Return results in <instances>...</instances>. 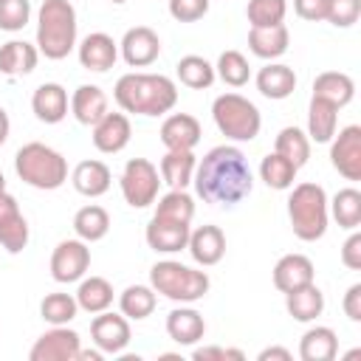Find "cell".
Instances as JSON below:
<instances>
[{
  "label": "cell",
  "instance_id": "cell-1",
  "mask_svg": "<svg viewBox=\"0 0 361 361\" xmlns=\"http://www.w3.org/2000/svg\"><path fill=\"white\" fill-rule=\"evenodd\" d=\"M192 183H195L197 197H203V203L234 206L251 195L254 175H251V166L243 149L231 144H220V147H212L200 158V164L195 166Z\"/></svg>",
  "mask_w": 361,
  "mask_h": 361
},
{
  "label": "cell",
  "instance_id": "cell-2",
  "mask_svg": "<svg viewBox=\"0 0 361 361\" xmlns=\"http://www.w3.org/2000/svg\"><path fill=\"white\" fill-rule=\"evenodd\" d=\"M113 99L124 113L164 116L178 102V87L164 73H124L113 87Z\"/></svg>",
  "mask_w": 361,
  "mask_h": 361
},
{
  "label": "cell",
  "instance_id": "cell-3",
  "mask_svg": "<svg viewBox=\"0 0 361 361\" xmlns=\"http://www.w3.org/2000/svg\"><path fill=\"white\" fill-rule=\"evenodd\" d=\"M76 28L71 0H42L37 11V51L45 59H65L76 48Z\"/></svg>",
  "mask_w": 361,
  "mask_h": 361
},
{
  "label": "cell",
  "instance_id": "cell-4",
  "mask_svg": "<svg viewBox=\"0 0 361 361\" xmlns=\"http://www.w3.org/2000/svg\"><path fill=\"white\" fill-rule=\"evenodd\" d=\"M14 169L17 178L34 189L54 192L68 180V161L62 152L42 141H28L17 149L14 155Z\"/></svg>",
  "mask_w": 361,
  "mask_h": 361
},
{
  "label": "cell",
  "instance_id": "cell-5",
  "mask_svg": "<svg viewBox=\"0 0 361 361\" xmlns=\"http://www.w3.org/2000/svg\"><path fill=\"white\" fill-rule=\"evenodd\" d=\"M290 197H288V217H290V228L299 240L313 243L322 240L327 231V220H330V209H327V192L319 183H296L290 186Z\"/></svg>",
  "mask_w": 361,
  "mask_h": 361
},
{
  "label": "cell",
  "instance_id": "cell-6",
  "mask_svg": "<svg viewBox=\"0 0 361 361\" xmlns=\"http://www.w3.org/2000/svg\"><path fill=\"white\" fill-rule=\"evenodd\" d=\"M149 285H152L155 293H161L172 302L192 305V302H197L209 293L212 279H209L206 271L189 268V265L175 262V259H161L149 268Z\"/></svg>",
  "mask_w": 361,
  "mask_h": 361
},
{
  "label": "cell",
  "instance_id": "cell-7",
  "mask_svg": "<svg viewBox=\"0 0 361 361\" xmlns=\"http://www.w3.org/2000/svg\"><path fill=\"white\" fill-rule=\"evenodd\" d=\"M212 118L217 130L231 141H254L262 127V116L254 102L240 93H223L212 102Z\"/></svg>",
  "mask_w": 361,
  "mask_h": 361
},
{
  "label": "cell",
  "instance_id": "cell-8",
  "mask_svg": "<svg viewBox=\"0 0 361 361\" xmlns=\"http://www.w3.org/2000/svg\"><path fill=\"white\" fill-rule=\"evenodd\" d=\"M121 195L127 206L133 209H147L158 200V186H161V172L152 161L147 158H130L121 172Z\"/></svg>",
  "mask_w": 361,
  "mask_h": 361
},
{
  "label": "cell",
  "instance_id": "cell-9",
  "mask_svg": "<svg viewBox=\"0 0 361 361\" xmlns=\"http://www.w3.org/2000/svg\"><path fill=\"white\" fill-rule=\"evenodd\" d=\"M90 268V248L85 240L73 237V240H62L56 243L54 254H51V276L62 285L79 282Z\"/></svg>",
  "mask_w": 361,
  "mask_h": 361
},
{
  "label": "cell",
  "instance_id": "cell-10",
  "mask_svg": "<svg viewBox=\"0 0 361 361\" xmlns=\"http://www.w3.org/2000/svg\"><path fill=\"white\" fill-rule=\"evenodd\" d=\"M79 333L71 330L68 324H51V330H45L34 347L28 350L31 361H76L79 358Z\"/></svg>",
  "mask_w": 361,
  "mask_h": 361
},
{
  "label": "cell",
  "instance_id": "cell-11",
  "mask_svg": "<svg viewBox=\"0 0 361 361\" xmlns=\"http://www.w3.org/2000/svg\"><path fill=\"white\" fill-rule=\"evenodd\" d=\"M330 141V164L338 169V175L347 180H361V127L347 124Z\"/></svg>",
  "mask_w": 361,
  "mask_h": 361
},
{
  "label": "cell",
  "instance_id": "cell-12",
  "mask_svg": "<svg viewBox=\"0 0 361 361\" xmlns=\"http://www.w3.org/2000/svg\"><path fill=\"white\" fill-rule=\"evenodd\" d=\"M90 338L104 355H118L130 344V319L124 313L102 310L90 322Z\"/></svg>",
  "mask_w": 361,
  "mask_h": 361
},
{
  "label": "cell",
  "instance_id": "cell-13",
  "mask_svg": "<svg viewBox=\"0 0 361 361\" xmlns=\"http://www.w3.org/2000/svg\"><path fill=\"white\" fill-rule=\"evenodd\" d=\"M118 51H121V56L130 68H147L161 54V37L149 25H135V28L124 31V37L118 42Z\"/></svg>",
  "mask_w": 361,
  "mask_h": 361
},
{
  "label": "cell",
  "instance_id": "cell-14",
  "mask_svg": "<svg viewBox=\"0 0 361 361\" xmlns=\"http://www.w3.org/2000/svg\"><path fill=\"white\" fill-rule=\"evenodd\" d=\"M0 245L8 254H20L28 245V220L8 192H0Z\"/></svg>",
  "mask_w": 361,
  "mask_h": 361
},
{
  "label": "cell",
  "instance_id": "cell-15",
  "mask_svg": "<svg viewBox=\"0 0 361 361\" xmlns=\"http://www.w3.org/2000/svg\"><path fill=\"white\" fill-rule=\"evenodd\" d=\"M79 65L85 71H93V73H104L116 65L118 59V42L104 34V31H93L87 34L82 42H79Z\"/></svg>",
  "mask_w": 361,
  "mask_h": 361
},
{
  "label": "cell",
  "instance_id": "cell-16",
  "mask_svg": "<svg viewBox=\"0 0 361 361\" xmlns=\"http://www.w3.org/2000/svg\"><path fill=\"white\" fill-rule=\"evenodd\" d=\"M130 135H133V127H130V118L124 113H104L96 124H93V147L104 155H116L121 152L127 144H130Z\"/></svg>",
  "mask_w": 361,
  "mask_h": 361
},
{
  "label": "cell",
  "instance_id": "cell-17",
  "mask_svg": "<svg viewBox=\"0 0 361 361\" xmlns=\"http://www.w3.org/2000/svg\"><path fill=\"white\" fill-rule=\"evenodd\" d=\"M189 231H192V223H172V220H161V217H152L147 223V245L158 254H175V251H183L186 243H189Z\"/></svg>",
  "mask_w": 361,
  "mask_h": 361
},
{
  "label": "cell",
  "instance_id": "cell-18",
  "mask_svg": "<svg viewBox=\"0 0 361 361\" xmlns=\"http://www.w3.org/2000/svg\"><path fill=\"white\" fill-rule=\"evenodd\" d=\"M68 107H71V99L59 82H45L31 96V110L42 124H59L68 116Z\"/></svg>",
  "mask_w": 361,
  "mask_h": 361
},
{
  "label": "cell",
  "instance_id": "cell-19",
  "mask_svg": "<svg viewBox=\"0 0 361 361\" xmlns=\"http://www.w3.org/2000/svg\"><path fill=\"white\" fill-rule=\"evenodd\" d=\"M200 135V121L189 113H172L161 124V144L166 149H195Z\"/></svg>",
  "mask_w": 361,
  "mask_h": 361
},
{
  "label": "cell",
  "instance_id": "cell-20",
  "mask_svg": "<svg viewBox=\"0 0 361 361\" xmlns=\"http://www.w3.org/2000/svg\"><path fill=\"white\" fill-rule=\"evenodd\" d=\"M186 248L197 265H203V268L217 265L226 254V234L220 226H200V228L189 231Z\"/></svg>",
  "mask_w": 361,
  "mask_h": 361
},
{
  "label": "cell",
  "instance_id": "cell-21",
  "mask_svg": "<svg viewBox=\"0 0 361 361\" xmlns=\"http://www.w3.org/2000/svg\"><path fill=\"white\" fill-rule=\"evenodd\" d=\"M71 183L79 195L85 197H102L110 183H113V175H110V166L104 161H96V158H87V161H79L71 172Z\"/></svg>",
  "mask_w": 361,
  "mask_h": 361
},
{
  "label": "cell",
  "instance_id": "cell-22",
  "mask_svg": "<svg viewBox=\"0 0 361 361\" xmlns=\"http://www.w3.org/2000/svg\"><path fill=\"white\" fill-rule=\"evenodd\" d=\"M313 282V262L305 254H285L274 265V288L279 293L296 290L302 285Z\"/></svg>",
  "mask_w": 361,
  "mask_h": 361
},
{
  "label": "cell",
  "instance_id": "cell-23",
  "mask_svg": "<svg viewBox=\"0 0 361 361\" xmlns=\"http://www.w3.org/2000/svg\"><path fill=\"white\" fill-rule=\"evenodd\" d=\"M166 336L175 341V344H183V347H192L197 344L203 336H206V319L195 310V307H175L169 316H166Z\"/></svg>",
  "mask_w": 361,
  "mask_h": 361
},
{
  "label": "cell",
  "instance_id": "cell-24",
  "mask_svg": "<svg viewBox=\"0 0 361 361\" xmlns=\"http://www.w3.org/2000/svg\"><path fill=\"white\" fill-rule=\"evenodd\" d=\"M107 110V93L99 85H79L71 96V113L85 127H93Z\"/></svg>",
  "mask_w": 361,
  "mask_h": 361
},
{
  "label": "cell",
  "instance_id": "cell-25",
  "mask_svg": "<svg viewBox=\"0 0 361 361\" xmlns=\"http://www.w3.org/2000/svg\"><path fill=\"white\" fill-rule=\"evenodd\" d=\"M39 62L37 45L25 39H8L0 45V73L6 76H28Z\"/></svg>",
  "mask_w": 361,
  "mask_h": 361
},
{
  "label": "cell",
  "instance_id": "cell-26",
  "mask_svg": "<svg viewBox=\"0 0 361 361\" xmlns=\"http://www.w3.org/2000/svg\"><path fill=\"white\" fill-rule=\"evenodd\" d=\"M288 42H290V34H288V25L279 23V25H265V28H251L248 31V48L254 56L259 59H279L285 51H288Z\"/></svg>",
  "mask_w": 361,
  "mask_h": 361
},
{
  "label": "cell",
  "instance_id": "cell-27",
  "mask_svg": "<svg viewBox=\"0 0 361 361\" xmlns=\"http://www.w3.org/2000/svg\"><path fill=\"white\" fill-rule=\"evenodd\" d=\"M257 90L265 99H274V102L288 99L296 90V73H293V68L290 65H282V62H268L257 73Z\"/></svg>",
  "mask_w": 361,
  "mask_h": 361
},
{
  "label": "cell",
  "instance_id": "cell-28",
  "mask_svg": "<svg viewBox=\"0 0 361 361\" xmlns=\"http://www.w3.org/2000/svg\"><path fill=\"white\" fill-rule=\"evenodd\" d=\"M285 307H288L290 319H296V322H302V324L316 322V319L324 313V293H322L313 282H307V285H302V288L285 293Z\"/></svg>",
  "mask_w": 361,
  "mask_h": 361
},
{
  "label": "cell",
  "instance_id": "cell-29",
  "mask_svg": "<svg viewBox=\"0 0 361 361\" xmlns=\"http://www.w3.org/2000/svg\"><path fill=\"white\" fill-rule=\"evenodd\" d=\"M338 353V336L333 327L316 324L310 330H305V336L299 338V358L302 361H333Z\"/></svg>",
  "mask_w": 361,
  "mask_h": 361
},
{
  "label": "cell",
  "instance_id": "cell-30",
  "mask_svg": "<svg viewBox=\"0 0 361 361\" xmlns=\"http://www.w3.org/2000/svg\"><path fill=\"white\" fill-rule=\"evenodd\" d=\"M313 96L316 99H324V102H330L333 107H344V104H350L353 102V96H355V82L347 76V73H341V71H324V73H319L316 79H313Z\"/></svg>",
  "mask_w": 361,
  "mask_h": 361
},
{
  "label": "cell",
  "instance_id": "cell-31",
  "mask_svg": "<svg viewBox=\"0 0 361 361\" xmlns=\"http://www.w3.org/2000/svg\"><path fill=\"white\" fill-rule=\"evenodd\" d=\"M195 166H197V161H195L192 149H166V155L158 164L161 183H169L172 189H186L192 183Z\"/></svg>",
  "mask_w": 361,
  "mask_h": 361
},
{
  "label": "cell",
  "instance_id": "cell-32",
  "mask_svg": "<svg viewBox=\"0 0 361 361\" xmlns=\"http://www.w3.org/2000/svg\"><path fill=\"white\" fill-rule=\"evenodd\" d=\"M73 296H76L79 310L96 316V313H102V310H110L116 293H113V285H110L104 276H82Z\"/></svg>",
  "mask_w": 361,
  "mask_h": 361
},
{
  "label": "cell",
  "instance_id": "cell-33",
  "mask_svg": "<svg viewBox=\"0 0 361 361\" xmlns=\"http://www.w3.org/2000/svg\"><path fill=\"white\" fill-rule=\"evenodd\" d=\"M336 124H338V107H333L324 99L310 96V107H307V138L316 144H327L336 135Z\"/></svg>",
  "mask_w": 361,
  "mask_h": 361
},
{
  "label": "cell",
  "instance_id": "cell-34",
  "mask_svg": "<svg viewBox=\"0 0 361 361\" xmlns=\"http://www.w3.org/2000/svg\"><path fill=\"white\" fill-rule=\"evenodd\" d=\"M73 231H76V237L85 240V243H99V240H104L107 231H110V214H107V209H102V206H96V203L82 206V209L73 214Z\"/></svg>",
  "mask_w": 361,
  "mask_h": 361
},
{
  "label": "cell",
  "instance_id": "cell-35",
  "mask_svg": "<svg viewBox=\"0 0 361 361\" xmlns=\"http://www.w3.org/2000/svg\"><path fill=\"white\" fill-rule=\"evenodd\" d=\"M155 305H158V296H155L152 285H127L118 296V310L133 322L152 316Z\"/></svg>",
  "mask_w": 361,
  "mask_h": 361
},
{
  "label": "cell",
  "instance_id": "cell-36",
  "mask_svg": "<svg viewBox=\"0 0 361 361\" xmlns=\"http://www.w3.org/2000/svg\"><path fill=\"white\" fill-rule=\"evenodd\" d=\"M175 73L180 79V85L192 87V90H203V87H212V82L217 79L214 76V65L197 54H186L178 59L175 65Z\"/></svg>",
  "mask_w": 361,
  "mask_h": 361
},
{
  "label": "cell",
  "instance_id": "cell-37",
  "mask_svg": "<svg viewBox=\"0 0 361 361\" xmlns=\"http://www.w3.org/2000/svg\"><path fill=\"white\" fill-rule=\"evenodd\" d=\"M327 209H330L333 220H336L341 228L353 231V228L361 226V192H358V189H353V186L338 189L336 197L327 200Z\"/></svg>",
  "mask_w": 361,
  "mask_h": 361
},
{
  "label": "cell",
  "instance_id": "cell-38",
  "mask_svg": "<svg viewBox=\"0 0 361 361\" xmlns=\"http://www.w3.org/2000/svg\"><path fill=\"white\" fill-rule=\"evenodd\" d=\"M274 152L285 155L296 169H302L310 158V138L299 127H282L276 141H274Z\"/></svg>",
  "mask_w": 361,
  "mask_h": 361
},
{
  "label": "cell",
  "instance_id": "cell-39",
  "mask_svg": "<svg viewBox=\"0 0 361 361\" xmlns=\"http://www.w3.org/2000/svg\"><path fill=\"white\" fill-rule=\"evenodd\" d=\"M152 217L172 220V223H192V217H195V200H192V195L186 189H169L164 197H158Z\"/></svg>",
  "mask_w": 361,
  "mask_h": 361
},
{
  "label": "cell",
  "instance_id": "cell-40",
  "mask_svg": "<svg viewBox=\"0 0 361 361\" xmlns=\"http://www.w3.org/2000/svg\"><path fill=\"white\" fill-rule=\"evenodd\" d=\"M296 172H299V169H296L285 155H279V152H268V155L262 158V164H259V178L265 180L268 189H276V192L290 189L293 180H296Z\"/></svg>",
  "mask_w": 361,
  "mask_h": 361
},
{
  "label": "cell",
  "instance_id": "cell-41",
  "mask_svg": "<svg viewBox=\"0 0 361 361\" xmlns=\"http://www.w3.org/2000/svg\"><path fill=\"white\" fill-rule=\"evenodd\" d=\"M79 313V305H76V296L73 293H48L42 302H39V316L48 322V324H71Z\"/></svg>",
  "mask_w": 361,
  "mask_h": 361
},
{
  "label": "cell",
  "instance_id": "cell-42",
  "mask_svg": "<svg viewBox=\"0 0 361 361\" xmlns=\"http://www.w3.org/2000/svg\"><path fill=\"white\" fill-rule=\"evenodd\" d=\"M214 76H220L228 87H243L251 79V65L240 51H223L214 65Z\"/></svg>",
  "mask_w": 361,
  "mask_h": 361
},
{
  "label": "cell",
  "instance_id": "cell-43",
  "mask_svg": "<svg viewBox=\"0 0 361 361\" xmlns=\"http://www.w3.org/2000/svg\"><path fill=\"white\" fill-rule=\"evenodd\" d=\"M285 14H288L285 0H248V8H245L251 28L279 25V23H285Z\"/></svg>",
  "mask_w": 361,
  "mask_h": 361
},
{
  "label": "cell",
  "instance_id": "cell-44",
  "mask_svg": "<svg viewBox=\"0 0 361 361\" xmlns=\"http://www.w3.org/2000/svg\"><path fill=\"white\" fill-rule=\"evenodd\" d=\"M31 20V0H0V31H23Z\"/></svg>",
  "mask_w": 361,
  "mask_h": 361
},
{
  "label": "cell",
  "instance_id": "cell-45",
  "mask_svg": "<svg viewBox=\"0 0 361 361\" xmlns=\"http://www.w3.org/2000/svg\"><path fill=\"white\" fill-rule=\"evenodd\" d=\"M361 17V0H330L327 3V23L336 28H350Z\"/></svg>",
  "mask_w": 361,
  "mask_h": 361
},
{
  "label": "cell",
  "instance_id": "cell-46",
  "mask_svg": "<svg viewBox=\"0 0 361 361\" xmlns=\"http://www.w3.org/2000/svg\"><path fill=\"white\" fill-rule=\"evenodd\" d=\"M209 6L212 0H169V14L178 23H197L209 14Z\"/></svg>",
  "mask_w": 361,
  "mask_h": 361
},
{
  "label": "cell",
  "instance_id": "cell-47",
  "mask_svg": "<svg viewBox=\"0 0 361 361\" xmlns=\"http://www.w3.org/2000/svg\"><path fill=\"white\" fill-rule=\"evenodd\" d=\"M195 361H243L245 353L234 347H197L192 353Z\"/></svg>",
  "mask_w": 361,
  "mask_h": 361
},
{
  "label": "cell",
  "instance_id": "cell-48",
  "mask_svg": "<svg viewBox=\"0 0 361 361\" xmlns=\"http://www.w3.org/2000/svg\"><path fill=\"white\" fill-rule=\"evenodd\" d=\"M341 262H344V268H350V271H358L361 268V234L353 228V234L344 240V245H341Z\"/></svg>",
  "mask_w": 361,
  "mask_h": 361
},
{
  "label": "cell",
  "instance_id": "cell-49",
  "mask_svg": "<svg viewBox=\"0 0 361 361\" xmlns=\"http://www.w3.org/2000/svg\"><path fill=\"white\" fill-rule=\"evenodd\" d=\"M327 3H330V0H293V11H296L302 20L319 23V20L327 17Z\"/></svg>",
  "mask_w": 361,
  "mask_h": 361
},
{
  "label": "cell",
  "instance_id": "cell-50",
  "mask_svg": "<svg viewBox=\"0 0 361 361\" xmlns=\"http://www.w3.org/2000/svg\"><path fill=\"white\" fill-rule=\"evenodd\" d=\"M341 307H344V313H347L350 322H361V282H355V285L347 288V293L341 299Z\"/></svg>",
  "mask_w": 361,
  "mask_h": 361
},
{
  "label": "cell",
  "instance_id": "cell-51",
  "mask_svg": "<svg viewBox=\"0 0 361 361\" xmlns=\"http://www.w3.org/2000/svg\"><path fill=\"white\" fill-rule=\"evenodd\" d=\"M257 358H259V361H290L293 355H290V350H285V347H265Z\"/></svg>",
  "mask_w": 361,
  "mask_h": 361
},
{
  "label": "cell",
  "instance_id": "cell-52",
  "mask_svg": "<svg viewBox=\"0 0 361 361\" xmlns=\"http://www.w3.org/2000/svg\"><path fill=\"white\" fill-rule=\"evenodd\" d=\"M8 133H11V121H8V113L0 107V147L8 141Z\"/></svg>",
  "mask_w": 361,
  "mask_h": 361
},
{
  "label": "cell",
  "instance_id": "cell-53",
  "mask_svg": "<svg viewBox=\"0 0 361 361\" xmlns=\"http://www.w3.org/2000/svg\"><path fill=\"white\" fill-rule=\"evenodd\" d=\"M102 355H104V353H102L99 347H96V350H79V358H82V361H99Z\"/></svg>",
  "mask_w": 361,
  "mask_h": 361
},
{
  "label": "cell",
  "instance_id": "cell-54",
  "mask_svg": "<svg viewBox=\"0 0 361 361\" xmlns=\"http://www.w3.org/2000/svg\"><path fill=\"white\" fill-rule=\"evenodd\" d=\"M0 192H6V178H3V172H0Z\"/></svg>",
  "mask_w": 361,
  "mask_h": 361
},
{
  "label": "cell",
  "instance_id": "cell-55",
  "mask_svg": "<svg viewBox=\"0 0 361 361\" xmlns=\"http://www.w3.org/2000/svg\"><path fill=\"white\" fill-rule=\"evenodd\" d=\"M110 3H127V0H110Z\"/></svg>",
  "mask_w": 361,
  "mask_h": 361
}]
</instances>
